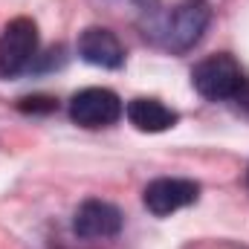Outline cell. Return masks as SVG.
<instances>
[{
	"label": "cell",
	"instance_id": "obj_9",
	"mask_svg": "<svg viewBox=\"0 0 249 249\" xmlns=\"http://www.w3.org/2000/svg\"><path fill=\"white\" fill-rule=\"evenodd\" d=\"M18 110H23V113H53V110H58V102L53 96H26V99L18 102Z\"/></svg>",
	"mask_w": 249,
	"mask_h": 249
},
{
	"label": "cell",
	"instance_id": "obj_8",
	"mask_svg": "<svg viewBox=\"0 0 249 249\" xmlns=\"http://www.w3.org/2000/svg\"><path fill=\"white\" fill-rule=\"evenodd\" d=\"M124 113H127V122L142 133H162V130L174 127L180 119L177 110H171L160 99H133L124 107Z\"/></svg>",
	"mask_w": 249,
	"mask_h": 249
},
{
	"label": "cell",
	"instance_id": "obj_2",
	"mask_svg": "<svg viewBox=\"0 0 249 249\" xmlns=\"http://www.w3.org/2000/svg\"><path fill=\"white\" fill-rule=\"evenodd\" d=\"M191 84H194V90L203 99H209V102H226V99H232L241 90L244 72H241V67H238V61L232 55L220 53V55L203 58L191 70Z\"/></svg>",
	"mask_w": 249,
	"mask_h": 249
},
{
	"label": "cell",
	"instance_id": "obj_4",
	"mask_svg": "<svg viewBox=\"0 0 249 249\" xmlns=\"http://www.w3.org/2000/svg\"><path fill=\"white\" fill-rule=\"evenodd\" d=\"M122 113V99L107 87L78 90L70 102V119L81 127H107V124L119 122Z\"/></svg>",
	"mask_w": 249,
	"mask_h": 249
},
{
	"label": "cell",
	"instance_id": "obj_3",
	"mask_svg": "<svg viewBox=\"0 0 249 249\" xmlns=\"http://www.w3.org/2000/svg\"><path fill=\"white\" fill-rule=\"evenodd\" d=\"M38 53V26L32 18H15L0 32V78L20 75Z\"/></svg>",
	"mask_w": 249,
	"mask_h": 249
},
{
	"label": "cell",
	"instance_id": "obj_5",
	"mask_svg": "<svg viewBox=\"0 0 249 249\" xmlns=\"http://www.w3.org/2000/svg\"><path fill=\"white\" fill-rule=\"evenodd\" d=\"M197 197H200V186L194 180H183V177H160V180L148 183L145 194H142L148 212L157 217H165V214L186 209Z\"/></svg>",
	"mask_w": 249,
	"mask_h": 249
},
{
	"label": "cell",
	"instance_id": "obj_1",
	"mask_svg": "<svg viewBox=\"0 0 249 249\" xmlns=\"http://www.w3.org/2000/svg\"><path fill=\"white\" fill-rule=\"evenodd\" d=\"M209 20H212V12H209L206 3H200V0L183 3L177 9H171L162 18V23L157 26L160 44L171 53H186L203 38Z\"/></svg>",
	"mask_w": 249,
	"mask_h": 249
},
{
	"label": "cell",
	"instance_id": "obj_7",
	"mask_svg": "<svg viewBox=\"0 0 249 249\" xmlns=\"http://www.w3.org/2000/svg\"><path fill=\"white\" fill-rule=\"evenodd\" d=\"M78 55L81 61L102 70H119L124 64V50L119 38L105 26H90L78 35Z\"/></svg>",
	"mask_w": 249,
	"mask_h": 249
},
{
	"label": "cell",
	"instance_id": "obj_6",
	"mask_svg": "<svg viewBox=\"0 0 249 249\" xmlns=\"http://www.w3.org/2000/svg\"><path fill=\"white\" fill-rule=\"evenodd\" d=\"M122 229V212L105 200H84L72 217V232L84 241L113 238Z\"/></svg>",
	"mask_w": 249,
	"mask_h": 249
},
{
	"label": "cell",
	"instance_id": "obj_10",
	"mask_svg": "<svg viewBox=\"0 0 249 249\" xmlns=\"http://www.w3.org/2000/svg\"><path fill=\"white\" fill-rule=\"evenodd\" d=\"M232 99H235V102H238V105H241V107H244V110L249 113V81H247V78H244V84H241V90H238V93H235Z\"/></svg>",
	"mask_w": 249,
	"mask_h": 249
}]
</instances>
